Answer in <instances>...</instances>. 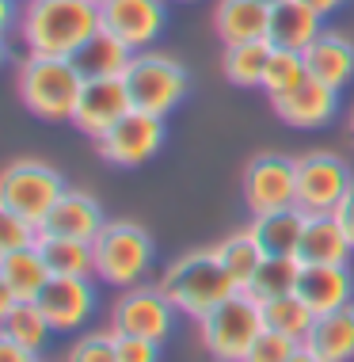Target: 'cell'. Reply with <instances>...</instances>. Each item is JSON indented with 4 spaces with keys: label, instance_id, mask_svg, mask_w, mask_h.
Wrapping results in <instances>:
<instances>
[{
    "label": "cell",
    "instance_id": "6da1fadb",
    "mask_svg": "<svg viewBox=\"0 0 354 362\" xmlns=\"http://www.w3.org/2000/svg\"><path fill=\"white\" fill-rule=\"evenodd\" d=\"M100 31V4L92 0H27L19 8L16 38L23 54L73 57Z\"/></svg>",
    "mask_w": 354,
    "mask_h": 362
},
{
    "label": "cell",
    "instance_id": "7a4b0ae2",
    "mask_svg": "<svg viewBox=\"0 0 354 362\" xmlns=\"http://www.w3.org/2000/svg\"><path fill=\"white\" fill-rule=\"evenodd\" d=\"M84 81L73 57L23 54L16 65V95L38 122H73Z\"/></svg>",
    "mask_w": 354,
    "mask_h": 362
},
{
    "label": "cell",
    "instance_id": "3957f363",
    "mask_svg": "<svg viewBox=\"0 0 354 362\" xmlns=\"http://www.w3.org/2000/svg\"><path fill=\"white\" fill-rule=\"evenodd\" d=\"M160 290L168 293V301L183 317L202 320L210 309L229 301L240 286H236L232 275L225 271V263L218 259V248H194L168 263V271L160 275Z\"/></svg>",
    "mask_w": 354,
    "mask_h": 362
},
{
    "label": "cell",
    "instance_id": "277c9868",
    "mask_svg": "<svg viewBox=\"0 0 354 362\" xmlns=\"http://www.w3.org/2000/svg\"><path fill=\"white\" fill-rule=\"evenodd\" d=\"M92 252H95V279L114 290L141 286L156 259L153 233L130 218L107 221L100 229V237L92 240Z\"/></svg>",
    "mask_w": 354,
    "mask_h": 362
},
{
    "label": "cell",
    "instance_id": "5b68a950",
    "mask_svg": "<svg viewBox=\"0 0 354 362\" xmlns=\"http://www.w3.org/2000/svg\"><path fill=\"white\" fill-rule=\"evenodd\" d=\"M263 332H267L263 301H255L248 290H236L229 301H221L199 320V339L213 362H244Z\"/></svg>",
    "mask_w": 354,
    "mask_h": 362
},
{
    "label": "cell",
    "instance_id": "8992f818",
    "mask_svg": "<svg viewBox=\"0 0 354 362\" xmlns=\"http://www.w3.org/2000/svg\"><path fill=\"white\" fill-rule=\"evenodd\" d=\"M65 191L69 183L54 164H46L42 156H16L0 175V210H12L42 229V221L50 218Z\"/></svg>",
    "mask_w": 354,
    "mask_h": 362
},
{
    "label": "cell",
    "instance_id": "52a82bcc",
    "mask_svg": "<svg viewBox=\"0 0 354 362\" xmlns=\"http://www.w3.org/2000/svg\"><path fill=\"white\" fill-rule=\"evenodd\" d=\"M126 88H130V100L137 111H149V115H168L187 100V88H191V76L175 57L168 54H156V50H141L134 54L130 69H126Z\"/></svg>",
    "mask_w": 354,
    "mask_h": 362
},
{
    "label": "cell",
    "instance_id": "ba28073f",
    "mask_svg": "<svg viewBox=\"0 0 354 362\" xmlns=\"http://www.w3.org/2000/svg\"><path fill=\"white\" fill-rule=\"evenodd\" d=\"M293 168H297V206L305 214H336L354 183V168L347 164V156L331 149L293 156Z\"/></svg>",
    "mask_w": 354,
    "mask_h": 362
},
{
    "label": "cell",
    "instance_id": "9c48e42d",
    "mask_svg": "<svg viewBox=\"0 0 354 362\" xmlns=\"http://www.w3.org/2000/svg\"><path fill=\"white\" fill-rule=\"evenodd\" d=\"M175 313L179 309L168 301L160 282H141L118 293V301L111 305V328L118 336H145L164 344L175 332Z\"/></svg>",
    "mask_w": 354,
    "mask_h": 362
},
{
    "label": "cell",
    "instance_id": "30bf717a",
    "mask_svg": "<svg viewBox=\"0 0 354 362\" xmlns=\"http://www.w3.org/2000/svg\"><path fill=\"white\" fill-rule=\"evenodd\" d=\"M240 191H244V206L252 214L297 206V168H293V156H282V153L252 156L244 164Z\"/></svg>",
    "mask_w": 354,
    "mask_h": 362
},
{
    "label": "cell",
    "instance_id": "8fae6325",
    "mask_svg": "<svg viewBox=\"0 0 354 362\" xmlns=\"http://www.w3.org/2000/svg\"><path fill=\"white\" fill-rule=\"evenodd\" d=\"M164 119L160 115H149V111H134L126 115L122 122H114L111 130L95 141V149L107 164L114 168H141L145 160H153L164 145Z\"/></svg>",
    "mask_w": 354,
    "mask_h": 362
},
{
    "label": "cell",
    "instance_id": "7c38bea8",
    "mask_svg": "<svg viewBox=\"0 0 354 362\" xmlns=\"http://www.w3.org/2000/svg\"><path fill=\"white\" fill-rule=\"evenodd\" d=\"M168 23V0H107L100 4V27L122 38L134 54L153 50Z\"/></svg>",
    "mask_w": 354,
    "mask_h": 362
},
{
    "label": "cell",
    "instance_id": "4fadbf2b",
    "mask_svg": "<svg viewBox=\"0 0 354 362\" xmlns=\"http://www.w3.org/2000/svg\"><path fill=\"white\" fill-rule=\"evenodd\" d=\"M130 111H134V100H130V88H126L122 76H95V81H84V92L73 111V126L84 138L100 141Z\"/></svg>",
    "mask_w": 354,
    "mask_h": 362
},
{
    "label": "cell",
    "instance_id": "5bb4252c",
    "mask_svg": "<svg viewBox=\"0 0 354 362\" xmlns=\"http://www.w3.org/2000/svg\"><path fill=\"white\" fill-rule=\"evenodd\" d=\"M35 301H38V309L46 313L50 328L61 332V336H69V332H81L88 320H92L95 305H100V293H95L92 275H88V279L54 275Z\"/></svg>",
    "mask_w": 354,
    "mask_h": 362
},
{
    "label": "cell",
    "instance_id": "9a60e30c",
    "mask_svg": "<svg viewBox=\"0 0 354 362\" xmlns=\"http://www.w3.org/2000/svg\"><path fill=\"white\" fill-rule=\"evenodd\" d=\"M271 107L293 130H320V126L336 122V115H339V88L324 84L317 76H305L293 92L271 100Z\"/></svg>",
    "mask_w": 354,
    "mask_h": 362
},
{
    "label": "cell",
    "instance_id": "2e32d148",
    "mask_svg": "<svg viewBox=\"0 0 354 362\" xmlns=\"http://www.w3.org/2000/svg\"><path fill=\"white\" fill-rule=\"evenodd\" d=\"M297 293L317 317L354 305V275L347 263H301Z\"/></svg>",
    "mask_w": 354,
    "mask_h": 362
},
{
    "label": "cell",
    "instance_id": "e0dca14e",
    "mask_svg": "<svg viewBox=\"0 0 354 362\" xmlns=\"http://www.w3.org/2000/svg\"><path fill=\"white\" fill-rule=\"evenodd\" d=\"M103 225H107V218H103L100 199L88 191L69 187L57 199V206L50 210V218L42 221V233H50V237H73V240H95Z\"/></svg>",
    "mask_w": 354,
    "mask_h": 362
},
{
    "label": "cell",
    "instance_id": "ac0fdd59",
    "mask_svg": "<svg viewBox=\"0 0 354 362\" xmlns=\"http://www.w3.org/2000/svg\"><path fill=\"white\" fill-rule=\"evenodd\" d=\"M50 279L54 275L38 248L0 252V309L8 301H35Z\"/></svg>",
    "mask_w": 354,
    "mask_h": 362
},
{
    "label": "cell",
    "instance_id": "d6986e66",
    "mask_svg": "<svg viewBox=\"0 0 354 362\" xmlns=\"http://www.w3.org/2000/svg\"><path fill=\"white\" fill-rule=\"evenodd\" d=\"M213 31L225 46L271 38V4H263V0H218L213 4Z\"/></svg>",
    "mask_w": 354,
    "mask_h": 362
},
{
    "label": "cell",
    "instance_id": "ffe728a7",
    "mask_svg": "<svg viewBox=\"0 0 354 362\" xmlns=\"http://www.w3.org/2000/svg\"><path fill=\"white\" fill-rule=\"evenodd\" d=\"M305 69H309V76L343 92L354 81V38L324 27V35L305 50Z\"/></svg>",
    "mask_w": 354,
    "mask_h": 362
},
{
    "label": "cell",
    "instance_id": "44dd1931",
    "mask_svg": "<svg viewBox=\"0 0 354 362\" xmlns=\"http://www.w3.org/2000/svg\"><path fill=\"white\" fill-rule=\"evenodd\" d=\"M324 35V16L312 12L305 0H278L271 8V42L278 50L305 54Z\"/></svg>",
    "mask_w": 354,
    "mask_h": 362
},
{
    "label": "cell",
    "instance_id": "7402d4cb",
    "mask_svg": "<svg viewBox=\"0 0 354 362\" xmlns=\"http://www.w3.org/2000/svg\"><path fill=\"white\" fill-rule=\"evenodd\" d=\"M350 252L354 244L336 214H309L297 248L301 263H350Z\"/></svg>",
    "mask_w": 354,
    "mask_h": 362
},
{
    "label": "cell",
    "instance_id": "603a6c76",
    "mask_svg": "<svg viewBox=\"0 0 354 362\" xmlns=\"http://www.w3.org/2000/svg\"><path fill=\"white\" fill-rule=\"evenodd\" d=\"M305 221H309V214L301 206H286V210H271V214H252L248 229L259 240L263 256H297Z\"/></svg>",
    "mask_w": 354,
    "mask_h": 362
},
{
    "label": "cell",
    "instance_id": "cb8c5ba5",
    "mask_svg": "<svg viewBox=\"0 0 354 362\" xmlns=\"http://www.w3.org/2000/svg\"><path fill=\"white\" fill-rule=\"evenodd\" d=\"M320 362H354V305L317 317L305 344Z\"/></svg>",
    "mask_w": 354,
    "mask_h": 362
},
{
    "label": "cell",
    "instance_id": "d4e9b609",
    "mask_svg": "<svg viewBox=\"0 0 354 362\" xmlns=\"http://www.w3.org/2000/svg\"><path fill=\"white\" fill-rule=\"evenodd\" d=\"M73 62L81 65V73L88 81H95V76H126V69H130V62H134V50L122 38H114L111 31L100 27V31L73 54Z\"/></svg>",
    "mask_w": 354,
    "mask_h": 362
},
{
    "label": "cell",
    "instance_id": "484cf974",
    "mask_svg": "<svg viewBox=\"0 0 354 362\" xmlns=\"http://www.w3.org/2000/svg\"><path fill=\"white\" fill-rule=\"evenodd\" d=\"M0 336L16 339V344L31 347L38 355V351L50 344V336H57V332L50 328L46 313L38 309V301H8V305L0 309Z\"/></svg>",
    "mask_w": 354,
    "mask_h": 362
},
{
    "label": "cell",
    "instance_id": "4316f807",
    "mask_svg": "<svg viewBox=\"0 0 354 362\" xmlns=\"http://www.w3.org/2000/svg\"><path fill=\"white\" fill-rule=\"evenodd\" d=\"M274 54L271 38H255V42H240V46H225L221 54V73L232 88H263L267 76V62Z\"/></svg>",
    "mask_w": 354,
    "mask_h": 362
},
{
    "label": "cell",
    "instance_id": "83f0119b",
    "mask_svg": "<svg viewBox=\"0 0 354 362\" xmlns=\"http://www.w3.org/2000/svg\"><path fill=\"white\" fill-rule=\"evenodd\" d=\"M38 252H42V259H46V267H50V275H76V279L95 275L92 240L50 237V233H42V240H38Z\"/></svg>",
    "mask_w": 354,
    "mask_h": 362
},
{
    "label": "cell",
    "instance_id": "f1b7e54d",
    "mask_svg": "<svg viewBox=\"0 0 354 362\" xmlns=\"http://www.w3.org/2000/svg\"><path fill=\"white\" fill-rule=\"evenodd\" d=\"M218 248V259L225 263V271L232 275V282L240 290H248L252 286V279L259 275V267H263V248H259V240L252 237V229H236L229 233L221 244H213Z\"/></svg>",
    "mask_w": 354,
    "mask_h": 362
},
{
    "label": "cell",
    "instance_id": "f546056e",
    "mask_svg": "<svg viewBox=\"0 0 354 362\" xmlns=\"http://www.w3.org/2000/svg\"><path fill=\"white\" fill-rule=\"evenodd\" d=\"M263 325L278 336L293 339V344H305V336L317 325V313L305 305L301 293H286V298H274V301H263Z\"/></svg>",
    "mask_w": 354,
    "mask_h": 362
},
{
    "label": "cell",
    "instance_id": "4dcf8cb0",
    "mask_svg": "<svg viewBox=\"0 0 354 362\" xmlns=\"http://www.w3.org/2000/svg\"><path fill=\"white\" fill-rule=\"evenodd\" d=\"M297 282H301L297 256H267L259 275L252 279L248 293L255 301H274V298H286V293H297Z\"/></svg>",
    "mask_w": 354,
    "mask_h": 362
},
{
    "label": "cell",
    "instance_id": "1f68e13d",
    "mask_svg": "<svg viewBox=\"0 0 354 362\" xmlns=\"http://www.w3.org/2000/svg\"><path fill=\"white\" fill-rule=\"evenodd\" d=\"M305 76H309V69H305V54L278 50V46H274V54H271V62H267V76H263L259 92H267V100H278V95L293 92Z\"/></svg>",
    "mask_w": 354,
    "mask_h": 362
},
{
    "label": "cell",
    "instance_id": "d6a6232c",
    "mask_svg": "<svg viewBox=\"0 0 354 362\" xmlns=\"http://www.w3.org/2000/svg\"><path fill=\"white\" fill-rule=\"evenodd\" d=\"M65 362H118V336H114V328L76 336V344L69 347Z\"/></svg>",
    "mask_w": 354,
    "mask_h": 362
},
{
    "label": "cell",
    "instance_id": "836d02e7",
    "mask_svg": "<svg viewBox=\"0 0 354 362\" xmlns=\"http://www.w3.org/2000/svg\"><path fill=\"white\" fill-rule=\"evenodd\" d=\"M42 229L35 221L19 218L12 210H0V252H19V248H38Z\"/></svg>",
    "mask_w": 354,
    "mask_h": 362
},
{
    "label": "cell",
    "instance_id": "e575fe53",
    "mask_svg": "<svg viewBox=\"0 0 354 362\" xmlns=\"http://www.w3.org/2000/svg\"><path fill=\"white\" fill-rule=\"evenodd\" d=\"M301 344H293V339L286 336H278V332H263L259 339L252 344V351L244 355V362H290V355L297 351Z\"/></svg>",
    "mask_w": 354,
    "mask_h": 362
},
{
    "label": "cell",
    "instance_id": "d590c367",
    "mask_svg": "<svg viewBox=\"0 0 354 362\" xmlns=\"http://www.w3.org/2000/svg\"><path fill=\"white\" fill-rule=\"evenodd\" d=\"M118 362H160V344L145 336H118Z\"/></svg>",
    "mask_w": 354,
    "mask_h": 362
},
{
    "label": "cell",
    "instance_id": "8d00e7d4",
    "mask_svg": "<svg viewBox=\"0 0 354 362\" xmlns=\"http://www.w3.org/2000/svg\"><path fill=\"white\" fill-rule=\"evenodd\" d=\"M0 362H38V355L31 347H23V344H16V339L0 336Z\"/></svg>",
    "mask_w": 354,
    "mask_h": 362
},
{
    "label": "cell",
    "instance_id": "74e56055",
    "mask_svg": "<svg viewBox=\"0 0 354 362\" xmlns=\"http://www.w3.org/2000/svg\"><path fill=\"white\" fill-rule=\"evenodd\" d=\"M336 218L343 221V229H347V237L354 244V183H350V191H347V199L339 202V210H336Z\"/></svg>",
    "mask_w": 354,
    "mask_h": 362
},
{
    "label": "cell",
    "instance_id": "f35d334b",
    "mask_svg": "<svg viewBox=\"0 0 354 362\" xmlns=\"http://www.w3.org/2000/svg\"><path fill=\"white\" fill-rule=\"evenodd\" d=\"M305 4H309L312 12H320V16H331V12H339L347 0H305Z\"/></svg>",
    "mask_w": 354,
    "mask_h": 362
},
{
    "label": "cell",
    "instance_id": "ab89813d",
    "mask_svg": "<svg viewBox=\"0 0 354 362\" xmlns=\"http://www.w3.org/2000/svg\"><path fill=\"white\" fill-rule=\"evenodd\" d=\"M290 362H320V358L312 355L309 347H297V351H293V355H290Z\"/></svg>",
    "mask_w": 354,
    "mask_h": 362
},
{
    "label": "cell",
    "instance_id": "60d3db41",
    "mask_svg": "<svg viewBox=\"0 0 354 362\" xmlns=\"http://www.w3.org/2000/svg\"><path fill=\"white\" fill-rule=\"evenodd\" d=\"M347 138H350V145H354V111H350V122H347Z\"/></svg>",
    "mask_w": 354,
    "mask_h": 362
},
{
    "label": "cell",
    "instance_id": "b9f144b4",
    "mask_svg": "<svg viewBox=\"0 0 354 362\" xmlns=\"http://www.w3.org/2000/svg\"><path fill=\"white\" fill-rule=\"evenodd\" d=\"M263 4H271V8H274V4H278V0H263Z\"/></svg>",
    "mask_w": 354,
    "mask_h": 362
},
{
    "label": "cell",
    "instance_id": "7bdbcfd3",
    "mask_svg": "<svg viewBox=\"0 0 354 362\" xmlns=\"http://www.w3.org/2000/svg\"><path fill=\"white\" fill-rule=\"evenodd\" d=\"M92 4H107V0H92Z\"/></svg>",
    "mask_w": 354,
    "mask_h": 362
},
{
    "label": "cell",
    "instance_id": "ee69618b",
    "mask_svg": "<svg viewBox=\"0 0 354 362\" xmlns=\"http://www.w3.org/2000/svg\"><path fill=\"white\" fill-rule=\"evenodd\" d=\"M183 4H194V0H183Z\"/></svg>",
    "mask_w": 354,
    "mask_h": 362
},
{
    "label": "cell",
    "instance_id": "f6af8a7d",
    "mask_svg": "<svg viewBox=\"0 0 354 362\" xmlns=\"http://www.w3.org/2000/svg\"><path fill=\"white\" fill-rule=\"evenodd\" d=\"M19 4H27V0H19Z\"/></svg>",
    "mask_w": 354,
    "mask_h": 362
}]
</instances>
